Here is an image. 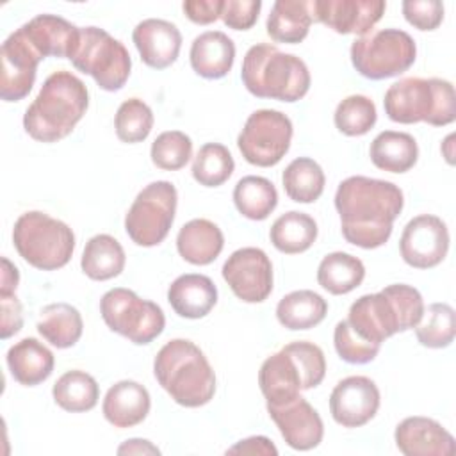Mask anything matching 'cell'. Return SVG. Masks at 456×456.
<instances>
[{
  "label": "cell",
  "mask_w": 456,
  "mask_h": 456,
  "mask_svg": "<svg viewBox=\"0 0 456 456\" xmlns=\"http://www.w3.org/2000/svg\"><path fill=\"white\" fill-rule=\"evenodd\" d=\"M452 139H454V134L447 135L445 141L442 142V146H444V155H445V159H447L449 164H452Z\"/></svg>",
  "instance_id": "f5cc1de1"
},
{
  "label": "cell",
  "mask_w": 456,
  "mask_h": 456,
  "mask_svg": "<svg viewBox=\"0 0 456 456\" xmlns=\"http://www.w3.org/2000/svg\"><path fill=\"white\" fill-rule=\"evenodd\" d=\"M403 207V191L388 180L356 175L342 180L335 192L342 235L363 249L379 248L390 239Z\"/></svg>",
  "instance_id": "6da1fadb"
},
{
  "label": "cell",
  "mask_w": 456,
  "mask_h": 456,
  "mask_svg": "<svg viewBox=\"0 0 456 456\" xmlns=\"http://www.w3.org/2000/svg\"><path fill=\"white\" fill-rule=\"evenodd\" d=\"M383 107L385 114L401 125L426 121L445 126L456 119L454 87L444 78H401L387 89Z\"/></svg>",
  "instance_id": "8992f818"
},
{
  "label": "cell",
  "mask_w": 456,
  "mask_h": 456,
  "mask_svg": "<svg viewBox=\"0 0 456 456\" xmlns=\"http://www.w3.org/2000/svg\"><path fill=\"white\" fill-rule=\"evenodd\" d=\"M118 454H160V451L148 440L130 438L118 447Z\"/></svg>",
  "instance_id": "816d5d0a"
},
{
  "label": "cell",
  "mask_w": 456,
  "mask_h": 456,
  "mask_svg": "<svg viewBox=\"0 0 456 456\" xmlns=\"http://www.w3.org/2000/svg\"><path fill=\"white\" fill-rule=\"evenodd\" d=\"M12 242L20 256L39 271L64 267L75 251V233L61 219L45 212L21 214L12 228Z\"/></svg>",
  "instance_id": "52a82bcc"
},
{
  "label": "cell",
  "mask_w": 456,
  "mask_h": 456,
  "mask_svg": "<svg viewBox=\"0 0 456 456\" xmlns=\"http://www.w3.org/2000/svg\"><path fill=\"white\" fill-rule=\"evenodd\" d=\"M223 278L244 303H262L273 290V264L260 248H240L223 264Z\"/></svg>",
  "instance_id": "4fadbf2b"
},
{
  "label": "cell",
  "mask_w": 456,
  "mask_h": 456,
  "mask_svg": "<svg viewBox=\"0 0 456 456\" xmlns=\"http://www.w3.org/2000/svg\"><path fill=\"white\" fill-rule=\"evenodd\" d=\"M285 194L296 203H314L321 198L326 183L322 167L310 157L294 159L281 175Z\"/></svg>",
  "instance_id": "8d00e7d4"
},
{
  "label": "cell",
  "mask_w": 456,
  "mask_h": 456,
  "mask_svg": "<svg viewBox=\"0 0 456 456\" xmlns=\"http://www.w3.org/2000/svg\"><path fill=\"white\" fill-rule=\"evenodd\" d=\"M415 57V41L401 28L370 30L351 45L354 69L370 80H383L404 73L413 66Z\"/></svg>",
  "instance_id": "ba28073f"
},
{
  "label": "cell",
  "mask_w": 456,
  "mask_h": 456,
  "mask_svg": "<svg viewBox=\"0 0 456 456\" xmlns=\"http://www.w3.org/2000/svg\"><path fill=\"white\" fill-rule=\"evenodd\" d=\"M171 308L185 319L205 317L217 303V289L205 274H182L167 289Z\"/></svg>",
  "instance_id": "cb8c5ba5"
},
{
  "label": "cell",
  "mask_w": 456,
  "mask_h": 456,
  "mask_svg": "<svg viewBox=\"0 0 456 456\" xmlns=\"http://www.w3.org/2000/svg\"><path fill=\"white\" fill-rule=\"evenodd\" d=\"M151 162L164 171L182 169L192 157V141L180 130H167L157 135L150 150Z\"/></svg>",
  "instance_id": "b9f144b4"
},
{
  "label": "cell",
  "mask_w": 456,
  "mask_h": 456,
  "mask_svg": "<svg viewBox=\"0 0 456 456\" xmlns=\"http://www.w3.org/2000/svg\"><path fill=\"white\" fill-rule=\"evenodd\" d=\"M404 20L419 30H435L444 20L440 0H406L403 2Z\"/></svg>",
  "instance_id": "f6af8a7d"
},
{
  "label": "cell",
  "mask_w": 456,
  "mask_h": 456,
  "mask_svg": "<svg viewBox=\"0 0 456 456\" xmlns=\"http://www.w3.org/2000/svg\"><path fill=\"white\" fill-rule=\"evenodd\" d=\"M365 265L358 256L344 251L328 253L317 267L319 285L333 296H342L362 285Z\"/></svg>",
  "instance_id": "d6a6232c"
},
{
  "label": "cell",
  "mask_w": 456,
  "mask_h": 456,
  "mask_svg": "<svg viewBox=\"0 0 456 456\" xmlns=\"http://www.w3.org/2000/svg\"><path fill=\"white\" fill-rule=\"evenodd\" d=\"M89 107L86 84L71 71H53L23 114L25 132L39 142H57L69 135Z\"/></svg>",
  "instance_id": "7a4b0ae2"
},
{
  "label": "cell",
  "mask_w": 456,
  "mask_h": 456,
  "mask_svg": "<svg viewBox=\"0 0 456 456\" xmlns=\"http://www.w3.org/2000/svg\"><path fill=\"white\" fill-rule=\"evenodd\" d=\"M36 328L46 342L57 349H66L80 340L84 322L80 312L75 306L61 301L41 308Z\"/></svg>",
  "instance_id": "f546056e"
},
{
  "label": "cell",
  "mask_w": 456,
  "mask_h": 456,
  "mask_svg": "<svg viewBox=\"0 0 456 456\" xmlns=\"http://www.w3.org/2000/svg\"><path fill=\"white\" fill-rule=\"evenodd\" d=\"M456 335L454 308L447 303H433L424 308V314L415 326V337L420 346L442 349L452 344Z\"/></svg>",
  "instance_id": "74e56055"
},
{
  "label": "cell",
  "mask_w": 456,
  "mask_h": 456,
  "mask_svg": "<svg viewBox=\"0 0 456 456\" xmlns=\"http://www.w3.org/2000/svg\"><path fill=\"white\" fill-rule=\"evenodd\" d=\"M333 344H335V351L337 354L347 362V363H369L376 358V354L379 353V344L369 342L365 338H362L347 322V319L338 321L333 331Z\"/></svg>",
  "instance_id": "7bdbcfd3"
},
{
  "label": "cell",
  "mask_w": 456,
  "mask_h": 456,
  "mask_svg": "<svg viewBox=\"0 0 456 456\" xmlns=\"http://www.w3.org/2000/svg\"><path fill=\"white\" fill-rule=\"evenodd\" d=\"M381 292L390 299L397 314L399 331L411 330L419 324L426 306L420 292L415 287L406 283H392V285H387Z\"/></svg>",
  "instance_id": "ee69618b"
},
{
  "label": "cell",
  "mask_w": 456,
  "mask_h": 456,
  "mask_svg": "<svg viewBox=\"0 0 456 456\" xmlns=\"http://www.w3.org/2000/svg\"><path fill=\"white\" fill-rule=\"evenodd\" d=\"M235 208L251 221H264L278 205V192L264 176H242L233 187Z\"/></svg>",
  "instance_id": "d590c367"
},
{
  "label": "cell",
  "mask_w": 456,
  "mask_h": 456,
  "mask_svg": "<svg viewBox=\"0 0 456 456\" xmlns=\"http://www.w3.org/2000/svg\"><path fill=\"white\" fill-rule=\"evenodd\" d=\"M226 454H264V456H276L278 449L267 436H249L237 442L233 447L226 451Z\"/></svg>",
  "instance_id": "681fc988"
},
{
  "label": "cell",
  "mask_w": 456,
  "mask_h": 456,
  "mask_svg": "<svg viewBox=\"0 0 456 456\" xmlns=\"http://www.w3.org/2000/svg\"><path fill=\"white\" fill-rule=\"evenodd\" d=\"M20 28L43 59H69L80 37V27L57 14H37Z\"/></svg>",
  "instance_id": "7402d4cb"
},
{
  "label": "cell",
  "mask_w": 456,
  "mask_h": 456,
  "mask_svg": "<svg viewBox=\"0 0 456 456\" xmlns=\"http://www.w3.org/2000/svg\"><path fill=\"white\" fill-rule=\"evenodd\" d=\"M379 399V390L370 378L349 376L331 390L330 413L342 428H360L378 413Z\"/></svg>",
  "instance_id": "e0dca14e"
},
{
  "label": "cell",
  "mask_w": 456,
  "mask_h": 456,
  "mask_svg": "<svg viewBox=\"0 0 456 456\" xmlns=\"http://www.w3.org/2000/svg\"><path fill=\"white\" fill-rule=\"evenodd\" d=\"M0 310H2V328L0 337L5 340L11 335L18 333L23 326V315H21V303L14 294L11 296H0Z\"/></svg>",
  "instance_id": "c3c4849f"
},
{
  "label": "cell",
  "mask_w": 456,
  "mask_h": 456,
  "mask_svg": "<svg viewBox=\"0 0 456 456\" xmlns=\"http://www.w3.org/2000/svg\"><path fill=\"white\" fill-rule=\"evenodd\" d=\"M369 155L378 169L388 173H406L417 164L419 146L413 135L406 132L385 130L372 139Z\"/></svg>",
  "instance_id": "83f0119b"
},
{
  "label": "cell",
  "mask_w": 456,
  "mask_h": 456,
  "mask_svg": "<svg viewBox=\"0 0 456 456\" xmlns=\"http://www.w3.org/2000/svg\"><path fill=\"white\" fill-rule=\"evenodd\" d=\"M178 203L176 187L167 180L148 183L130 205L125 216L126 235L142 248L160 244L175 221Z\"/></svg>",
  "instance_id": "8fae6325"
},
{
  "label": "cell",
  "mask_w": 456,
  "mask_h": 456,
  "mask_svg": "<svg viewBox=\"0 0 456 456\" xmlns=\"http://www.w3.org/2000/svg\"><path fill=\"white\" fill-rule=\"evenodd\" d=\"M399 251L403 260L415 269L436 267L449 251L447 224L433 214L410 219L401 233Z\"/></svg>",
  "instance_id": "5bb4252c"
},
{
  "label": "cell",
  "mask_w": 456,
  "mask_h": 456,
  "mask_svg": "<svg viewBox=\"0 0 456 456\" xmlns=\"http://www.w3.org/2000/svg\"><path fill=\"white\" fill-rule=\"evenodd\" d=\"M347 322L362 338L379 346L399 333L397 314L383 292L360 296L349 308Z\"/></svg>",
  "instance_id": "44dd1931"
},
{
  "label": "cell",
  "mask_w": 456,
  "mask_h": 456,
  "mask_svg": "<svg viewBox=\"0 0 456 456\" xmlns=\"http://www.w3.org/2000/svg\"><path fill=\"white\" fill-rule=\"evenodd\" d=\"M132 41L146 66L166 69L178 59L182 34L178 27L167 20L148 18L135 25Z\"/></svg>",
  "instance_id": "ffe728a7"
},
{
  "label": "cell",
  "mask_w": 456,
  "mask_h": 456,
  "mask_svg": "<svg viewBox=\"0 0 456 456\" xmlns=\"http://www.w3.org/2000/svg\"><path fill=\"white\" fill-rule=\"evenodd\" d=\"M376 105L369 96L363 94H351L344 98L333 114V121L338 132L349 137L365 135L376 125Z\"/></svg>",
  "instance_id": "ab89813d"
},
{
  "label": "cell",
  "mask_w": 456,
  "mask_h": 456,
  "mask_svg": "<svg viewBox=\"0 0 456 456\" xmlns=\"http://www.w3.org/2000/svg\"><path fill=\"white\" fill-rule=\"evenodd\" d=\"M125 249L109 233H98L86 242L82 251L80 267L84 274L96 281L116 278L125 269Z\"/></svg>",
  "instance_id": "4dcf8cb0"
},
{
  "label": "cell",
  "mask_w": 456,
  "mask_h": 456,
  "mask_svg": "<svg viewBox=\"0 0 456 456\" xmlns=\"http://www.w3.org/2000/svg\"><path fill=\"white\" fill-rule=\"evenodd\" d=\"M224 237L221 228L208 219H191L176 235L180 256L192 265H208L223 251Z\"/></svg>",
  "instance_id": "4316f807"
},
{
  "label": "cell",
  "mask_w": 456,
  "mask_h": 456,
  "mask_svg": "<svg viewBox=\"0 0 456 456\" xmlns=\"http://www.w3.org/2000/svg\"><path fill=\"white\" fill-rule=\"evenodd\" d=\"M260 9V0H224L221 18L233 30H248L256 23Z\"/></svg>",
  "instance_id": "bcb514c9"
},
{
  "label": "cell",
  "mask_w": 456,
  "mask_h": 456,
  "mask_svg": "<svg viewBox=\"0 0 456 456\" xmlns=\"http://www.w3.org/2000/svg\"><path fill=\"white\" fill-rule=\"evenodd\" d=\"M385 9L383 0H310L312 20L337 34H369Z\"/></svg>",
  "instance_id": "2e32d148"
},
{
  "label": "cell",
  "mask_w": 456,
  "mask_h": 456,
  "mask_svg": "<svg viewBox=\"0 0 456 456\" xmlns=\"http://www.w3.org/2000/svg\"><path fill=\"white\" fill-rule=\"evenodd\" d=\"M192 69L203 78H223L235 61V45L221 30H207L194 37L189 52Z\"/></svg>",
  "instance_id": "d4e9b609"
},
{
  "label": "cell",
  "mask_w": 456,
  "mask_h": 456,
  "mask_svg": "<svg viewBox=\"0 0 456 456\" xmlns=\"http://www.w3.org/2000/svg\"><path fill=\"white\" fill-rule=\"evenodd\" d=\"M223 5L224 0H185L182 4V9L192 23L208 25L221 18Z\"/></svg>",
  "instance_id": "7dc6e473"
},
{
  "label": "cell",
  "mask_w": 456,
  "mask_h": 456,
  "mask_svg": "<svg viewBox=\"0 0 456 456\" xmlns=\"http://www.w3.org/2000/svg\"><path fill=\"white\" fill-rule=\"evenodd\" d=\"M151 399L144 385L123 379L114 383L102 403L103 417L114 428H134L150 413Z\"/></svg>",
  "instance_id": "603a6c76"
},
{
  "label": "cell",
  "mask_w": 456,
  "mask_h": 456,
  "mask_svg": "<svg viewBox=\"0 0 456 456\" xmlns=\"http://www.w3.org/2000/svg\"><path fill=\"white\" fill-rule=\"evenodd\" d=\"M269 239L273 246L285 255L303 253L312 248L317 239V223L305 212L290 210L273 223Z\"/></svg>",
  "instance_id": "836d02e7"
},
{
  "label": "cell",
  "mask_w": 456,
  "mask_h": 456,
  "mask_svg": "<svg viewBox=\"0 0 456 456\" xmlns=\"http://www.w3.org/2000/svg\"><path fill=\"white\" fill-rule=\"evenodd\" d=\"M326 358L319 346L296 340L264 360L258 370V385L267 404H283L310 390L324 379Z\"/></svg>",
  "instance_id": "5b68a950"
},
{
  "label": "cell",
  "mask_w": 456,
  "mask_h": 456,
  "mask_svg": "<svg viewBox=\"0 0 456 456\" xmlns=\"http://www.w3.org/2000/svg\"><path fill=\"white\" fill-rule=\"evenodd\" d=\"M2 77H0V98L4 102L23 100L36 82L37 64L43 57L28 43L21 28H16L2 43L0 48Z\"/></svg>",
  "instance_id": "9a60e30c"
},
{
  "label": "cell",
  "mask_w": 456,
  "mask_h": 456,
  "mask_svg": "<svg viewBox=\"0 0 456 456\" xmlns=\"http://www.w3.org/2000/svg\"><path fill=\"white\" fill-rule=\"evenodd\" d=\"M240 78L253 96L287 103L301 100L310 89L305 61L269 43H256L246 52Z\"/></svg>",
  "instance_id": "277c9868"
},
{
  "label": "cell",
  "mask_w": 456,
  "mask_h": 456,
  "mask_svg": "<svg viewBox=\"0 0 456 456\" xmlns=\"http://www.w3.org/2000/svg\"><path fill=\"white\" fill-rule=\"evenodd\" d=\"M5 360L14 381L25 387H36L48 379L55 365L53 353L43 342L32 337L12 344L5 354Z\"/></svg>",
  "instance_id": "484cf974"
},
{
  "label": "cell",
  "mask_w": 456,
  "mask_h": 456,
  "mask_svg": "<svg viewBox=\"0 0 456 456\" xmlns=\"http://www.w3.org/2000/svg\"><path fill=\"white\" fill-rule=\"evenodd\" d=\"M100 314L114 333L137 346L155 340L166 326L164 312L157 303L142 299L134 290L123 287L110 289L102 296Z\"/></svg>",
  "instance_id": "30bf717a"
},
{
  "label": "cell",
  "mask_w": 456,
  "mask_h": 456,
  "mask_svg": "<svg viewBox=\"0 0 456 456\" xmlns=\"http://www.w3.org/2000/svg\"><path fill=\"white\" fill-rule=\"evenodd\" d=\"M71 64L94 78L103 91H119L132 69V59L121 41L100 27H80L78 43L69 57Z\"/></svg>",
  "instance_id": "9c48e42d"
},
{
  "label": "cell",
  "mask_w": 456,
  "mask_h": 456,
  "mask_svg": "<svg viewBox=\"0 0 456 456\" xmlns=\"http://www.w3.org/2000/svg\"><path fill=\"white\" fill-rule=\"evenodd\" d=\"M394 440L404 456H452L456 452L452 435L429 417H406L397 424Z\"/></svg>",
  "instance_id": "d6986e66"
},
{
  "label": "cell",
  "mask_w": 456,
  "mask_h": 456,
  "mask_svg": "<svg viewBox=\"0 0 456 456\" xmlns=\"http://www.w3.org/2000/svg\"><path fill=\"white\" fill-rule=\"evenodd\" d=\"M292 121L274 109H260L249 114L237 146L246 162L258 167L276 166L290 148Z\"/></svg>",
  "instance_id": "7c38bea8"
},
{
  "label": "cell",
  "mask_w": 456,
  "mask_h": 456,
  "mask_svg": "<svg viewBox=\"0 0 456 456\" xmlns=\"http://www.w3.org/2000/svg\"><path fill=\"white\" fill-rule=\"evenodd\" d=\"M114 128L119 141L128 144L141 142L153 128V112L142 100L128 98L118 107Z\"/></svg>",
  "instance_id": "60d3db41"
},
{
  "label": "cell",
  "mask_w": 456,
  "mask_h": 456,
  "mask_svg": "<svg viewBox=\"0 0 456 456\" xmlns=\"http://www.w3.org/2000/svg\"><path fill=\"white\" fill-rule=\"evenodd\" d=\"M267 411L289 447L296 451H310L322 442V419L305 397L297 395L296 399L276 406L267 404Z\"/></svg>",
  "instance_id": "ac0fdd59"
},
{
  "label": "cell",
  "mask_w": 456,
  "mask_h": 456,
  "mask_svg": "<svg viewBox=\"0 0 456 456\" xmlns=\"http://www.w3.org/2000/svg\"><path fill=\"white\" fill-rule=\"evenodd\" d=\"M310 0H276L267 16V34L276 43H301L312 25Z\"/></svg>",
  "instance_id": "f1b7e54d"
},
{
  "label": "cell",
  "mask_w": 456,
  "mask_h": 456,
  "mask_svg": "<svg viewBox=\"0 0 456 456\" xmlns=\"http://www.w3.org/2000/svg\"><path fill=\"white\" fill-rule=\"evenodd\" d=\"M326 299L308 289L289 292L276 306L278 322L287 330H310L326 317Z\"/></svg>",
  "instance_id": "1f68e13d"
},
{
  "label": "cell",
  "mask_w": 456,
  "mask_h": 456,
  "mask_svg": "<svg viewBox=\"0 0 456 456\" xmlns=\"http://www.w3.org/2000/svg\"><path fill=\"white\" fill-rule=\"evenodd\" d=\"M20 281V273L16 269V265L2 256V280H0V296H11L14 294L16 287Z\"/></svg>",
  "instance_id": "f907efd6"
},
{
  "label": "cell",
  "mask_w": 456,
  "mask_h": 456,
  "mask_svg": "<svg viewBox=\"0 0 456 456\" xmlns=\"http://www.w3.org/2000/svg\"><path fill=\"white\" fill-rule=\"evenodd\" d=\"M233 167V157L224 144L207 142L194 157L192 176L203 187H219L232 176Z\"/></svg>",
  "instance_id": "f35d334b"
},
{
  "label": "cell",
  "mask_w": 456,
  "mask_h": 456,
  "mask_svg": "<svg viewBox=\"0 0 456 456\" xmlns=\"http://www.w3.org/2000/svg\"><path fill=\"white\" fill-rule=\"evenodd\" d=\"M153 374L171 399L185 408H200L216 394L214 369L203 351L185 338H173L159 349Z\"/></svg>",
  "instance_id": "3957f363"
},
{
  "label": "cell",
  "mask_w": 456,
  "mask_h": 456,
  "mask_svg": "<svg viewBox=\"0 0 456 456\" xmlns=\"http://www.w3.org/2000/svg\"><path fill=\"white\" fill-rule=\"evenodd\" d=\"M52 395L57 406L66 411H89L100 399V387L96 379L86 370H68L53 385Z\"/></svg>",
  "instance_id": "e575fe53"
}]
</instances>
